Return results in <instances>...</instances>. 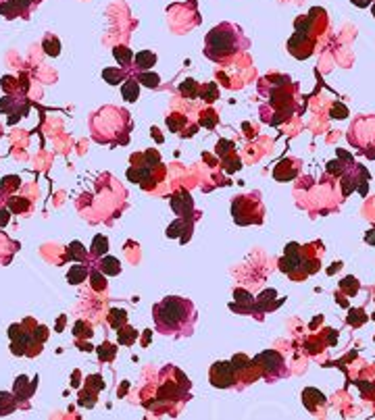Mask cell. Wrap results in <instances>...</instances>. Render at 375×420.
<instances>
[{
    "mask_svg": "<svg viewBox=\"0 0 375 420\" xmlns=\"http://www.w3.org/2000/svg\"><path fill=\"white\" fill-rule=\"evenodd\" d=\"M154 327L163 335H190L196 322V308L190 300L167 296L152 308Z\"/></svg>",
    "mask_w": 375,
    "mask_h": 420,
    "instance_id": "cell-1",
    "label": "cell"
},
{
    "mask_svg": "<svg viewBox=\"0 0 375 420\" xmlns=\"http://www.w3.org/2000/svg\"><path fill=\"white\" fill-rule=\"evenodd\" d=\"M246 38L242 34V29L232 25V23H221L213 27L206 40H204V54L211 60H227L232 56H236L244 46H246Z\"/></svg>",
    "mask_w": 375,
    "mask_h": 420,
    "instance_id": "cell-2",
    "label": "cell"
},
{
    "mask_svg": "<svg viewBox=\"0 0 375 420\" xmlns=\"http://www.w3.org/2000/svg\"><path fill=\"white\" fill-rule=\"evenodd\" d=\"M232 214L238 225H253L263 220V206L257 196H242L232 202Z\"/></svg>",
    "mask_w": 375,
    "mask_h": 420,
    "instance_id": "cell-3",
    "label": "cell"
},
{
    "mask_svg": "<svg viewBox=\"0 0 375 420\" xmlns=\"http://www.w3.org/2000/svg\"><path fill=\"white\" fill-rule=\"evenodd\" d=\"M253 362H255V366H261V368H263L267 374H271V377H279V374L286 372L284 358H281V353L275 351V349H265V351H261Z\"/></svg>",
    "mask_w": 375,
    "mask_h": 420,
    "instance_id": "cell-4",
    "label": "cell"
},
{
    "mask_svg": "<svg viewBox=\"0 0 375 420\" xmlns=\"http://www.w3.org/2000/svg\"><path fill=\"white\" fill-rule=\"evenodd\" d=\"M211 385L217 389H227L236 383V368L232 362H215L211 366Z\"/></svg>",
    "mask_w": 375,
    "mask_h": 420,
    "instance_id": "cell-5",
    "label": "cell"
},
{
    "mask_svg": "<svg viewBox=\"0 0 375 420\" xmlns=\"http://www.w3.org/2000/svg\"><path fill=\"white\" fill-rule=\"evenodd\" d=\"M36 3L38 0H5V3H0V15H7L9 19H13L19 13H25L27 17V11Z\"/></svg>",
    "mask_w": 375,
    "mask_h": 420,
    "instance_id": "cell-6",
    "label": "cell"
},
{
    "mask_svg": "<svg viewBox=\"0 0 375 420\" xmlns=\"http://www.w3.org/2000/svg\"><path fill=\"white\" fill-rule=\"evenodd\" d=\"M302 404L306 406L308 412H315L317 404H325V397L319 389H315V387H306V389L302 391Z\"/></svg>",
    "mask_w": 375,
    "mask_h": 420,
    "instance_id": "cell-7",
    "label": "cell"
},
{
    "mask_svg": "<svg viewBox=\"0 0 375 420\" xmlns=\"http://www.w3.org/2000/svg\"><path fill=\"white\" fill-rule=\"evenodd\" d=\"M171 208L175 214H187V210L192 208V198H190V193H185V191H177L175 196L171 198Z\"/></svg>",
    "mask_w": 375,
    "mask_h": 420,
    "instance_id": "cell-8",
    "label": "cell"
},
{
    "mask_svg": "<svg viewBox=\"0 0 375 420\" xmlns=\"http://www.w3.org/2000/svg\"><path fill=\"white\" fill-rule=\"evenodd\" d=\"M121 92H123V98L128 100V102H136V100H138V96H140V81H136V79H128V81L123 83Z\"/></svg>",
    "mask_w": 375,
    "mask_h": 420,
    "instance_id": "cell-9",
    "label": "cell"
},
{
    "mask_svg": "<svg viewBox=\"0 0 375 420\" xmlns=\"http://www.w3.org/2000/svg\"><path fill=\"white\" fill-rule=\"evenodd\" d=\"M234 298H236L240 310H253V308H255V298L250 296V294L246 292V289H236V292H234Z\"/></svg>",
    "mask_w": 375,
    "mask_h": 420,
    "instance_id": "cell-10",
    "label": "cell"
},
{
    "mask_svg": "<svg viewBox=\"0 0 375 420\" xmlns=\"http://www.w3.org/2000/svg\"><path fill=\"white\" fill-rule=\"evenodd\" d=\"M154 62H156V54L150 52V50H142V52L136 54V67L142 69V71H148Z\"/></svg>",
    "mask_w": 375,
    "mask_h": 420,
    "instance_id": "cell-11",
    "label": "cell"
},
{
    "mask_svg": "<svg viewBox=\"0 0 375 420\" xmlns=\"http://www.w3.org/2000/svg\"><path fill=\"white\" fill-rule=\"evenodd\" d=\"M100 271H102L105 275L115 277V275L121 273V262L117 260V258H113V256H105L102 260H100Z\"/></svg>",
    "mask_w": 375,
    "mask_h": 420,
    "instance_id": "cell-12",
    "label": "cell"
},
{
    "mask_svg": "<svg viewBox=\"0 0 375 420\" xmlns=\"http://www.w3.org/2000/svg\"><path fill=\"white\" fill-rule=\"evenodd\" d=\"M232 364L236 368V374H242V372H248V370L255 368V362L250 358H246L244 353H236V356L232 358Z\"/></svg>",
    "mask_w": 375,
    "mask_h": 420,
    "instance_id": "cell-13",
    "label": "cell"
},
{
    "mask_svg": "<svg viewBox=\"0 0 375 420\" xmlns=\"http://www.w3.org/2000/svg\"><path fill=\"white\" fill-rule=\"evenodd\" d=\"M84 279H88V269H86L84 264H75V267L69 269V273H67V281H69L71 285H79Z\"/></svg>",
    "mask_w": 375,
    "mask_h": 420,
    "instance_id": "cell-14",
    "label": "cell"
},
{
    "mask_svg": "<svg viewBox=\"0 0 375 420\" xmlns=\"http://www.w3.org/2000/svg\"><path fill=\"white\" fill-rule=\"evenodd\" d=\"M107 250H109V239L105 237V235H96L92 239V248H90V254L92 256H105L107 254Z\"/></svg>",
    "mask_w": 375,
    "mask_h": 420,
    "instance_id": "cell-15",
    "label": "cell"
},
{
    "mask_svg": "<svg viewBox=\"0 0 375 420\" xmlns=\"http://www.w3.org/2000/svg\"><path fill=\"white\" fill-rule=\"evenodd\" d=\"M136 339H138V331L136 329H132V327L119 329V343L121 345H132Z\"/></svg>",
    "mask_w": 375,
    "mask_h": 420,
    "instance_id": "cell-16",
    "label": "cell"
},
{
    "mask_svg": "<svg viewBox=\"0 0 375 420\" xmlns=\"http://www.w3.org/2000/svg\"><path fill=\"white\" fill-rule=\"evenodd\" d=\"M359 287H361V283H359L355 277H346V279L340 281V289H342L344 294H348V296H355V294L359 292Z\"/></svg>",
    "mask_w": 375,
    "mask_h": 420,
    "instance_id": "cell-17",
    "label": "cell"
},
{
    "mask_svg": "<svg viewBox=\"0 0 375 420\" xmlns=\"http://www.w3.org/2000/svg\"><path fill=\"white\" fill-rule=\"evenodd\" d=\"M125 320H128V312H125V310H119V308H113V310H111L109 322H111L115 329H121V325H125Z\"/></svg>",
    "mask_w": 375,
    "mask_h": 420,
    "instance_id": "cell-18",
    "label": "cell"
},
{
    "mask_svg": "<svg viewBox=\"0 0 375 420\" xmlns=\"http://www.w3.org/2000/svg\"><path fill=\"white\" fill-rule=\"evenodd\" d=\"M367 312L365 310H361V308H357V310H350V314H348V318H346V322L350 327H361L363 322H367Z\"/></svg>",
    "mask_w": 375,
    "mask_h": 420,
    "instance_id": "cell-19",
    "label": "cell"
},
{
    "mask_svg": "<svg viewBox=\"0 0 375 420\" xmlns=\"http://www.w3.org/2000/svg\"><path fill=\"white\" fill-rule=\"evenodd\" d=\"M90 283L96 292H105L107 289V279H105V273L102 271H92L90 273Z\"/></svg>",
    "mask_w": 375,
    "mask_h": 420,
    "instance_id": "cell-20",
    "label": "cell"
},
{
    "mask_svg": "<svg viewBox=\"0 0 375 420\" xmlns=\"http://www.w3.org/2000/svg\"><path fill=\"white\" fill-rule=\"evenodd\" d=\"M113 56L123 64H130L132 62V58H134V54H132V50L130 48H125V46H117V48H113Z\"/></svg>",
    "mask_w": 375,
    "mask_h": 420,
    "instance_id": "cell-21",
    "label": "cell"
},
{
    "mask_svg": "<svg viewBox=\"0 0 375 420\" xmlns=\"http://www.w3.org/2000/svg\"><path fill=\"white\" fill-rule=\"evenodd\" d=\"M42 46H44V52H46L48 56H58V52H60V42H58L54 36H46Z\"/></svg>",
    "mask_w": 375,
    "mask_h": 420,
    "instance_id": "cell-22",
    "label": "cell"
},
{
    "mask_svg": "<svg viewBox=\"0 0 375 420\" xmlns=\"http://www.w3.org/2000/svg\"><path fill=\"white\" fill-rule=\"evenodd\" d=\"M115 353H117V345H113V343H102L98 347V358L102 362H111L115 358Z\"/></svg>",
    "mask_w": 375,
    "mask_h": 420,
    "instance_id": "cell-23",
    "label": "cell"
},
{
    "mask_svg": "<svg viewBox=\"0 0 375 420\" xmlns=\"http://www.w3.org/2000/svg\"><path fill=\"white\" fill-rule=\"evenodd\" d=\"M179 92L185 96V98H196V96H198V83L194 79H187V81H183L179 85Z\"/></svg>",
    "mask_w": 375,
    "mask_h": 420,
    "instance_id": "cell-24",
    "label": "cell"
},
{
    "mask_svg": "<svg viewBox=\"0 0 375 420\" xmlns=\"http://www.w3.org/2000/svg\"><path fill=\"white\" fill-rule=\"evenodd\" d=\"M138 81L142 83V85H146V87H159V83H161V77L156 75V73H140L138 75Z\"/></svg>",
    "mask_w": 375,
    "mask_h": 420,
    "instance_id": "cell-25",
    "label": "cell"
},
{
    "mask_svg": "<svg viewBox=\"0 0 375 420\" xmlns=\"http://www.w3.org/2000/svg\"><path fill=\"white\" fill-rule=\"evenodd\" d=\"M84 256H86V250L79 241H73L67 248V258H71V260H84Z\"/></svg>",
    "mask_w": 375,
    "mask_h": 420,
    "instance_id": "cell-26",
    "label": "cell"
},
{
    "mask_svg": "<svg viewBox=\"0 0 375 420\" xmlns=\"http://www.w3.org/2000/svg\"><path fill=\"white\" fill-rule=\"evenodd\" d=\"M102 77H105L111 85H117V83L125 77V73H123L121 69H105V71H102Z\"/></svg>",
    "mask_w": 375,
    "mask_h": 420,
    "instance_id": "cell-27",
    "label": "cell"
},
{
    "mask_svg": "<svg viewBox=\"0 0 375 420\" xmlns=\"http://www.w3.org/2000/svg\"><path fill=\"white\" fill-rule=\"evenodd\" d=\"M9 208H11V212H25L29 208V200H25V198H11Z\"/></svg>",
    "mask_w": 375,
    "mask_h": 420,
    "instance_id": "cell-28",
    "label": "cell"
},
{
    "mask_svg": "<svg viewBox=\"0 0 375 420\" xmlns=\"http://www.w3.org/2000/svg\"><path fill=\"white\" fill-rule=\"evenodd\" d=\"M25 385H27V377H23V374H21V377L17 379V383H15V393H17V395L21 393V389H23V387H25ZM34 387H36V381H34V383H31V385H29V389H27L25 397H31V393H34ZM17 395H15V397H17Z\"/></svg>",
    "mask_w": 375,
    "mask_h": 420,
    "instance_id": "cell-29",
    "label": "cell"
},
{
    "mask_svg": "<svg viewBox=\"0 0 375 420\" xmlns=\"http://www.w3.org/2000/svg\"><path fill=\"white\" fill-rule=\"evenodd\" d=\"M73 335L75 337H92V329H90V325H86L84 320H77L75 329H73Z\"/></svg>",
    "mask_w": 375,
    "mask_h": 420,
    "instance_id": "cell-30",
    "label": "cell"
},
{
    "mask_svg": "<svg viewBox=\"0 0 375 420\" xmlns=\"http://www.w3.org/2000/svg\"><path fill=\"white\" fill-rule=\"evenodd\" d=\"M200 98H204L206 102H213V100L217 98V85H215V83L204 85V87H202V96H200Z\"/></svg>",
    "mask_w": 375,
    "mask_h": 420,
    "instance_id": "cell-31",
    "label": "cell"
},
{
    "mask_svg": "<svg viewBox=\"0 0 375 420\" xmlns=\"http://www.w3.org/2000/svg\"><path fill=\"white\" fill-rule=\"evenodd\" d=\"M181 227H187V225H185L181 218H177L173 225H169V229H167V237H177V235L181 233Z\"/></svg>",
    "mask_w": 375,
    "mask_h": 420,
    "instance_id": "cell-32",
    "label": "cell"
},
{
    "mask_svg": "<svg viewBox=\"0 0 375 420\" xmlns=\"http://www.w3.org/2000/svg\"><path fill=\"white\" fill-rule=\"evenodd\" d=\"M232 150H234V144H232V142H227V140H221V142L217 144V154L221 156V158H225Z\"/></svg>",
    "mask_w": 375,
    "mask_h": 420,
    "instance_id": "cell-33",
    "label": "cell"
},
{
    "mask_svg": "<svg viewBox=\"0 0 375 420\" xmlns=\"http://www.w3.org/2000/svg\"><path fill=\"white\" fill-rule=\"evenodd\" d=\"M25 333V327H23V322L19 325V322H15V325H11V329H9V337H11V341H17V339H21V335Z\"/></svg>",
    "mask_w": 375,
    "mask_h": 420,
    "instance_id": "cell-34",
    "label": "cell"
},
{
    "mask_svg": "<svg viewBox=\"0 0 375 420\" xmlns=\"http://www.w3.org/2000/svg\"><path fill=\"white\" fill-rule=\"evenodd\" d=\"M200 123H202L206 129H213V127H215V123H217V115H215V110H206V113L202 115Z\"/></svg>",
    "mask_w": 375,
    "mask_h": 420,
    "instance_id": "cell-35",
    "label": "cell"
},
{
    "mask_svg": "<svg viewBox=\"0 0 375 420\" xmlns=\"http://www.w3.org/2000/svg\"><path fill=\"white\" fill-rule=\"evenodd\" d=\"M355 187H357V177L352 179L350 175H346V177L342 179V189H344V196H348V193H350Z\"/></svg>",
    "mask_w": 375,
    "mask_h": 420,
    "instance_id": "cell-36",
    "label": "cell"
},
{
    "mask_svg": "<svg viewBox=\"0 0 375 420\" xmlns=\"http://www.w3.org/2000/svg\"><path fill=\"white\" fill-rule=\"evenodd\" d=\"M31 335H34V339H36V341L44 343V341H46V337H48V329H46L44 325H40V327L36 325V327H34V331H31Z\"/></svg>",
    "mask_w": 375,
    "mask_h": 420,
    "instance_id": "cell-37",
    "label": "cell"
},
{
    "mask_svg": "<svg viewBox=\"0 0 375 420\" xmlns=\"http://www.w3.org/2000/svg\"><path fill=\"white\" fill-rule=\"evenodd\" d=\"M88 387H92L94 391H100L102 387H105V383H102V379L98 377V374H92V377H88V383H86Z\"/></svg>",
    "mask_w": 375,
    "mask_h": 420,
    "instance_id": "cell-38",
    "label": "cell"
},
{
    "mask_svg": "<svg viewBox=\"0 0 375 420\" xmlns=\"http://www.w3.org/2000/svg\"><path fill=\"white\" fill-rule=\"evenodd\" d=\"M17 187H19V177H15V175H11L3 181V189H7V191H13Z\"/></svg>",
    "mask_w": 375,
    "mask_h": 420,
    "instance_id": "cell-39",
    "label": "cell"
},
{
    "mask_svg": "<svg viewBox=\"0 0 375 420\" xmlns=\"http://www.w3.org/2000/svg\"><path fill=\"white\" fill-rule=\"evenodd\" d=\"M11 220V208L9 206H0V227H7Z\"/></svg>",
    "mask_w": 375,
    "mask_h": 420,
    "instance_id": "cell-40",
    "label": "cell"
},
{
    "mask_svg": "<svg viewBox=\"0 0 375 420\" xmlns=\"http://www.w3.org/2000/svg\"><path fill=\"white\" fill-rule=\"evenodd\" d=\"M144 158H146V165H148V167H154V165H159V160H161V156L156 154L154 150H148V152L144 154Z\"/></svg>",
    "mask_w": 375,
    "mask_h": 420,
    "instance_id": "cell-41",
    "label": "cell"
},
{
    "mask_svg": "<svg viewBox=\"0 0 375 420\" xmlns=\"http://www.w3.org/2000/svg\"><path fill=\"white\" fill-rule=\"evenodd\" d=\"M331 117H334V119H346V117H348V110L344 108L342 104H336V106L331 108Z\"/></svg>",
    "mask_w": 375,
    "mask_h": 420,
    "instance_id": "cell-42",
    "label": "cell"
},
{
    "mask_svg": "<svg viewBox=\"0 0 375 420\" xmlns=\"http://www.w3.org/2000/svg\"><path fill=\"white\" fill-rule=\"evenodd\" d=\"M275 296H277V294H275V289H267V292H263V294L259 296V300H257V302H259L261 306H265V302H269V300H273Z\"/></svg>",
    "mask_w": 375,
    "mask_h": 420,
    "instance_id": "cell-43",
    "label": "cell"
},
{
    "mask_svg": "<svg viewBox=\"0 0 375 420\" xmlns=\"http://www.w3.org/2000/svg\"><path fill=\"white\" fill-rule=\"evenodd\" d=\"M11 402H15V397H13L11 393L0 391V404H11Z\"/></svg>",
    "mask_w": 375,
    "mask_h": 420,
    "instance_id": "cell-44",
    "label": "cell"
},
{
    "mask_svg": "<svg viewBox=\"0 0 375 420\" xmlns=\"http://www.w3.org/2000/svg\"><path fill=\"white\" fill-rule=\"evenodd\" d=\"M365 241H367V244H371V246H375V227H373L371 231H367V235H365Z\"/></svg>",
    "mask_w": 375,
    "mask_h": 420,
    "instance_id": "cell-45",
    "label": "cell"
},
{
    "mask_svg": "<svg viewBox=\"0 0 375 420\" xmlns=\"http://www.w3.org/2000/svg\"><path fill=\"white\" fill-rule=\"evenodd\" d=\"M352 5H357L359 9H365V7H369L371 5V0H350Z\"/></svg>",
    "mask_w": 375,
    "mask_h": 420,
    "instance_id": "cell-46",
    "label": "cell"
},
{
    "mask_svg": "<svg viewBox=\"0 0 375 420\" xmlns=\"http://www.w3.org/2000/svg\"><path fill=\"white\" fill-rule=\"evenodd\" d=\"M327 171L329 173H342V167L338 163H331V165H327Z\"/></svg>",
    "mask_w": 375,
    "mask_h": 420,
    "instance_id": "cell-47",
    "label": "cell"
},
{
    "mask_svg": "<svg viewBox=\"0 0 375 420\" xmlns=\"http://www.w3.org/2000/svg\"><path fill=\"white\" fill-rule=\"evenodd\" d=\"M371 13H373V17H375V5H373V9H371Z\"/></svg>",
    "mask_w": 375,
    "mask_h": 420,
    "instance_id": "cell-48",
    "label": "cell"
},
{
    "mask_svg": "<svg viewBox=\"0 0 375 420\" xmlns=\"http://www.w3.org/2000/svg\"><path fill=\"white\" fill-rule=\"evenodd\" d=\"M373 320H375V312H373Z\"/></svg>",
    "mask_w": 375,
    "mask_h": 420,
    "instance_id": "cell-49",
    "label": "cell"
}]
</instances>
